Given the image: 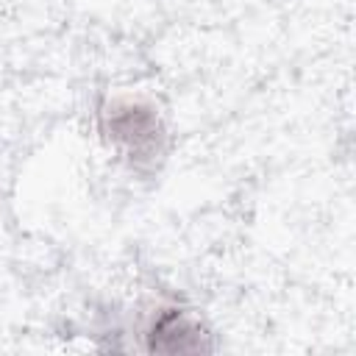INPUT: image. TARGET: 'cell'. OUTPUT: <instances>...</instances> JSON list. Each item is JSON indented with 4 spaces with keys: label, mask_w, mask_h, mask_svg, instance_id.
<instances>
[{
    "label": "cell",
    "mask_w": 356,
    "mask_h": 356,
    "mask_svg": "<svg viewBox=\"0 0 356 356\" xmlns=\"http://www.w3.org/2000/svg\"><path fill=\"white\" fill-rule=\"evenodd\" d=\"M95 131L106 153L134 178H156L172 153V125L156 95L111 89L95 103Z\"/></svg>",
    "instance_id": "cell-1"
},
{
    "label": "cell",
    "mask_w": 356,
    "mask_h": 356,
    "mask_svg": "<svg viewBox=\"0 0 356 356\" xmlns=\"http://www.w3.org/2000/svg\"><path fill=\"white\" fill-rule=\"evenodd\" d=\"M136 348L145 353H211L217 350V334L209 320L189 303L181 300H153L147 303L136 323Z\"/></svg>",
    "instance_id": "cell-2"
}]
</instances>
